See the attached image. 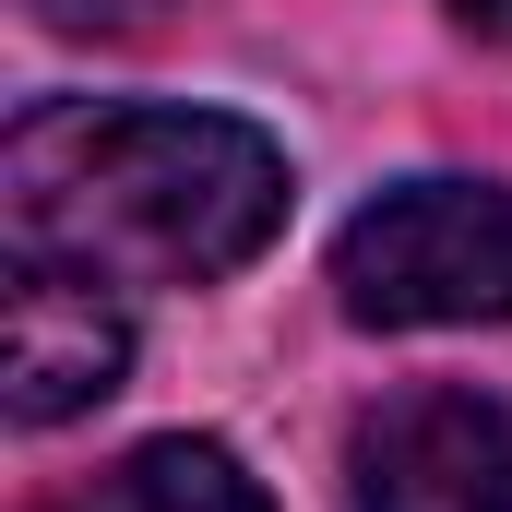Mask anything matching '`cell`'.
<instances>
[{"label": "cell", "instance_id": "6da1fadb", "mask_svg": "<svg viewBox=\"0 0 512 512\" xmlns=\"http://www.w3.org/2000/svg\"><path fill=\"white\" fill-rule=\"evenodd\" d=\"M12 262L84 286H215L286 227V155L227 108H24L0 143Z\"/></svg>", "mask_w": 512, "mask_h": 512}, {"label": "cell", "instance_id": "7a4b0ae2", "mask_svg": "<svg viewBox=\"0 0 512 512\" xmlns=\"http://www.w3.org/2000/svg\"><path fill=\"white\" fill-rule=\"evenodd\" d=\"M334 298L370 334H429V322H512V191L489 179H405L346 215L334 239Z\"/></svg>", "mask_w": 512, "mask_h": 512}, {"label": "cell", "instance_id": "3957f363", "mask_svg": "<svg viewBox=\"0 0 512 512\" xmlns=\"http://www.w3.org/2000/svg\"><path fill=\"white\" fill-rule=\"evenodd\" d=\"M358 512H512V405L477 382H405L346 441Z\"/></svg>", "mask_w": 512, "mask_h": 512}, {"label": "cell", "instance_id": "277c9868", "mask_svg": "<svg viewBox=\"0 0 512 512\" xmlns=\"http://www.w3.org/2000/svg\"><path fill=\"white\" fill-rule=\"evenodd\" d=\"M131 334L108 310V286L60 274V262H12V310H0V405L24 429H60L84 417L96 393H120Z\"/></svg>", "mask_w": 512, "mask_h": 512}, {"label": "cell", "instance_id": "5b68a950", "mask_svg": "<svg viewBox=\"0 0 512 512\" xmlns=\"http://www.w3.org/2000/svg\"><path fill=\"white\" fill-rule=\"evenodd\" d=\"M48 512H262V489L227 441H143L120 465H96L84 489H60Z\"/></svg>", "mask_w": 512, "mask_h": 512}, {"label": "cell", "instance_id": "8992f818", "mask_svg": "<svg viewBox=\"0 0 512 512\" xmlns=\"http://www.w3.org/2000/svg\"><path fill=\"white\" fill-rule=\"evenodd\" d=\"M453 24H465V36H489V48H512V0H453Z\"/></svg>", "mask_w": 512, "mask_h": 512}]
</instances>
